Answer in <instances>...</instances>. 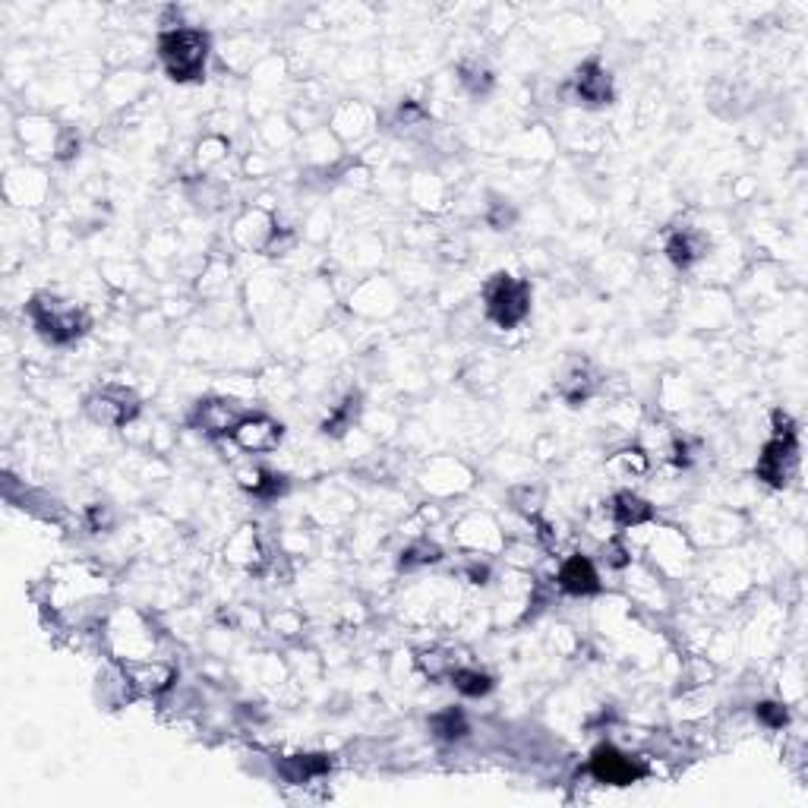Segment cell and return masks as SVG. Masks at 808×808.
Segmentation results:
<instances>
[{
  "mask_svg": "<svg viewBox=\"0 0 808 808\" xmlns=\"http://www.w3.org/2000/svg\"><path fill=\"white\" fill-rule=\"evenodd\" d=\"M158 57H161V64H165V70H168V76L174 79V83H190V79H199L202 70H206L209 35L202 29H187V26L161 32Z\"/></svg>",
  "mask_w": 808,
  "mask_h": 808,
  "instance_id": "6da1fadb",
  "label": "cell"
},
{
  "mask_svg": "<svg viewBox=\"0 0 808 808\" xmlns=\"http://www.w3.org/2000/svg\"><path fill=\"white\" fill-rule=\"evenodd\" d=\"M755 471H758V480H764L767 487H777V490L786 487L799 471V433H796V423L783 411L774 414V439L761 449Z\"/></svg>",
  "mask_w": 808,
  "mask_h": 808,
  "instance_id": "7a4b0ae2",
  "label": "cell"
},
{
  "mask_svg": "<svg viewBox=\"0 0 808 808\" xmlns=\"http://www.w3.org/2000/svg\"><path fill=\"white\" fill-rule=\"evenodd\" d=\"M29 316L35 322V329L42 332L51 345H70V341H76L89 329V316L83 310L70 307V303L57 300V297H48V294L32 297Z\"/></svg>",
  "mask_w": 808,
  "mask_h": 808,
  "instance_id": "3957f363",
  "label": "cell"
},
{
  "mask_svg": "<svg viewBox=\"0 0 808 808\" xmlns=\"http://www.w3.org/2000/svg\"><path fill=\"white\" fill-rule=\"evenodd\" d=\"M483 300H487V316L499 329H515L531 313V285L509 272H499L487 281Z\"/></svg>",
  "mask_w": 808,
  "mask_h": 808,
  "instance_id": "277c9868",
  "label": "cell"
},
{
  "mask_svg": "<svg viewBox=\"0 0 808 808\" xmlns=\"http://www.w3.org/2000/svg\"><path fill=\"white\" fill-rule=\"evenodd\" d=\"M591 774L597 783H610V786H632L641 777H648V764L641 758H632L619 752L616 745H600L591 755Z\"/></svg>",
  "mask_w": 808,
  "mask_h": 808,
  "instance_id": "5b68a950",
  "label": "cell"
},
{
  "mask_svg": "<svg viewBox=\"0 0 808 808\" xmlns=\"http://www.w3.org/2000/svg\"><path fill=\"white\" fill-rule=\"evenodd\" d=\"M86 414L101 427H124L139 414V398L124 386H108L86 401Z\"/></svg>",
  "mask_w": 808,
  "mask_h": 808,
  "instance_id": "8992f818",
  "label": "cell"
},
{
  "mask_svg": "<svg viewBox=\"0 0 808 808\" xmlns=\"http://www.w3.org/2000/svg\"><path fill=\"white\" fill-rule=\"evenodd\" d=\"M569 92L578 105H588V108H603L613 101V79L606 73L597 60H588V64H581L575 70V76L569 79Z\"/></svg>",
  "mask_w": 808,
  "mask_h": 808,
  "instance_id": "52a82bcc",
  "label": "cell"
},
{
  "mask_svg": "<svg viewBox=\"0 0 808 808\" xmlns=\"http://www.w3.org/2000/svg\"><path fill=\"white\" fill-rule=\"evenodd\" d=\"M247 414H240L231 401L225 398H209V401H199L196 404V414H193V423L206 433V436H234V430L240 427V420Z\"/></svg>",
  "mask_w": 808,
  "mask_h": 808,
  "instance_id": "ba28073f",
  "label": "cell"
},
{
  "mask_svg": "<svg viewBox=\"0 0 808 808\" xmlns=\"http://www.w3.org/2000/svg\"><path fill=\"white\" fill-rule=\"evenodd\" d=\"M244 452H272L281 442V423H275L266 414H247L240 420V427L231 436Z\"/></svg>",
  "mask_w": 808,
  "mask_h": 808,
  "instance_id": "9c48e42d",
  "label": "cell"
},
{
  "mask_svg": "<svg viewBox=\"0 0 808 808\" xmlns=\"http://www.w3.org/2000/svg\"><path fill=\"white\" fill-rule=\"evenodd\" d=\"M559 588L572 597H588V594H597L600 591V575H597V565L588 559V556H569L562 562L559 569Z\"/></svg>",
  "mask_w": 808,
  "mask_h": 808,
  "instance_id": "30bf717a",
  "label": "cell"
},
{
  "mask_svg": "<svg viewBox=\"0 0 808 808\" xmlns=\"http://www.w3.org/2000/svg\"><path fill=\"white\" fill-rule=\"evenodd\" d=\"M597 370L591 367L588 360H572L569 367L562 370L559 382H556V392L569 401V404H584L594 392H597Z\"/></svg>",
  "mask_w": 808,
  "mask_h": 808,
  "instance_id": "8fae6325",
  "label": "cell"
},
{
  "mask_svg": "<svg viewBox=\"0 0 808 808\" xmlns=\"http://www.w3.org/2000/svg\"><path fill=\"white\" fill-rule=\"evenodd\" d=\"M704 253H707V240L692 228L673 231L670 237H666V256H670V262H673V266H679V269L695 266Z\"/></svg>",
  "mask_w": 808,
  "mask_h": 808,
  "instance_id": "7c38bea8",
  "label": "cell"
},
{
  "mask_svg": "<svg viewBox=\"0 0 808 808\" xmlns=\"http://www.w3.org/2000/svg\"><path fill=\"white\" fill-rule=\"evenodd\" d=\"M124 679L130 689L143 692V695H161L174 682V670L165 663H152V666H127L124 670Z\"/></svg>",
  "mask_w": 808,
  "mask_h": 808,
  "instance_id": "4fadbf2b",
  "label": "cell"
},
{
  "mask_svg": "<svg viewBox=\"0 0 808 808\" xmlns=\"http://www.w3.org/2000/svg\"><path fill=\"white\" fill-rule=\"evenodd\" d=\"M610 512H613V521L619 524V528H638V524H644V521H651V518H654V509H651V505L644 502L641 496L629 493V490H622V493L613 496Z\"/></svg>",
  "mask_w": 808,
  "mask_h": 808,
  "instance_id": "5bb4252c",
  "label": "cell"
},
{
  "mask_svg": "<svg viewBox=\"0 0 808 808\" xmlns=\"http://www.w3.org/2000/svg\"><path fill=\"white\" fill-rule=\"evenodd\" d=\"M332 771V758L329 755H294L281 764V774H285L291 783H310L322 774Z\"/></svg>",
  "mask_w": 808,
  "mask_h": 808,
  "instance_id": "9a60e30c",
  "label": "cell"
},
{
  "mask_svg": "<svg viewBox=\"0 0 808 808\" xmlns=\"http://www.w3.org/2000/svg\"><path fill=\"white\" fill-rule=\"evenodd\" d=\"M240 483H244V487H247L253 496H259V499H275V496L285 493V487H288L285 477L275 474V471H269V468L244 471V474H240Z\"/></svg>",
  "mask_w": 808,
  "mask_h": 808,
  "instance_id": "2e32d148",
  "label": "cell"
},
{
  "mask_svg": "<svg viewBox=\"0 0 808 808\" xmlns=\"http://www.w3.org/2000/svg\"><path fill=\"white\" fill-rule=\"evenodd\" d=\"M452 685L468 698H480L493 689V679L480 670H468V666H461V670H452Z\"/></svg>",
  "mask_w": 808,
  "mask_h": 808,
  "instance_id": "e0dca14e",
  "label": "cell"
},
{
  "mask_svg": "<svg viewBox=\"0 0 808 808\" xmlns=\"http://www.w3.org/2000/svg\"><path fill=\"white\" fill-rule=\"evenodd\" d=\"M433 726V733L439 739H464L468 736V720H464L461 711H455V707H449V711H442L430 720Z\"/></svg>",
  "mask_w": 808,
  "mask_h": 808,
  "instance_id": "ac0fdd59",
  "label": "cell"
},
{
  "mask_svg": "<svg viewBox=\"0 0 808 808\" xmlns=\"http://www.w3.org/2000/svg\"><path fill=\"white\" fill-rule=\"evenodd\" d=\"M354 420H357V395H351L345 404H338V408L326 417V423H322V433L341 436V433H348L354 427Z\"/></svg>",
  "mask_w": 808,
  "mask_h": 808,
  "instance_id": "d6986e66",
  "label": "cell"
},
{
  "mask_svg": "<svg viewBox=\"0 0 808 808\" xmlns=\"http://www.w3.org/2000/svg\"><path fill=\"white\" fill-rule=\"evenodd\" d=\"M439 547H433V543L427 540H420L414 543V547H408L401 553V569H417V565H430V562H439Z\"/></svg>",
  "mask_w": 808,
  "mask_h": 808,
  "instance_id": "ffe728a7",
  "label": "cell"
},
{
  "mask_svg": "<svg viewBox=\"0 0 808 808\" xmlns=\"http://www.w3.org/2000/svg\"><path fill=\"white\" fill-rule=\"evenodd\" d=\"M461 83L468 86L474 95H487L490 86H493V73L483 64H464L461 67Z\"/></svg>",
  "mask_w": 808,
  "mask_h": 808,
  "instance_id": "44dd1931",
  "label": "cell"
},
{
  "mask_svg": "<svg viewBox=\"0 0 808 808\" xmlns=\"http://www.w3.org/2000/svg\"><path fill=\"white\" fill-rule=\"evenodd\" d=\"M755 717H758L764 726H771V730H783V726L790 723V711H786V707L777 704V701H761V704L755 707Z\"/></svg>",
  "mask_w": 808,
  "mask_h": 808,
  "instance_id": "7402d4cb",
  "label": "cell"
},
{
  "mask_svg": "<svg viewBox=\"0 0 808 808\" xmlns=\"http://www.w3.org/2000/svg\"><path fill=\"white\" fill-rule=\"evenodd\" d=\"M76 149H79V139H76L73 133H67V139H64V143L57 146V155H60V158H70V155H73Z\"/></svg>",
  "mask_w": 808,
  "mask_h": 808,
  "instance_id": "603a6c76",
  "label": "cell"
}]
</instances>
